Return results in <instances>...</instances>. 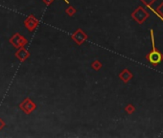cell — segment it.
<instances>
[{
	"instance_id": "3",
	"label": "cell",
	"mask_w": 163,
	"mask_h": 138,
	"mask_svg": "<svg viewBox=\"0 0 163 138\" xmlns=\"http://www.w3.org/2000/svg\"><path fill=\"white\" fill-rule=\"evenodd\" d=\"M10 42H11V44H13L16 48H19V47L25 46L28 41L24 37H21L20 34H15L11 38Z\"/></svg>"
},
{
	"instance_id": "5",
	"label": "cell",
	"mask_w": 163,
	"mask_h": 138,
	"mask_svg": "<svg viewBox=\"0 0 163 138\" xmlns=\"http://www.w3.org/2000/svg\"><path fill=\"white\" fill-rule=\"evenodd\" d=\"M29 57H30V53L24 48V46L19 47L18 50L16 52V58H17V59L22 62L26 61Z\"/></svg>"
},
{
	"instance_id": "9",
	"label": "cell",
	"mask_w": 163,
	"mask_h": 138,
	"mask_svg": "<svg viewBox=\"0 0 163 138\" xmlns=\"http://www.w3.org/2000/svg\"><path fill=\"white\" fill-rule=\"evenodd\" d=\"M42 1H43V3H44L46 6H49V5H51V4L53 3L54 0H42Z\"/></svg>"
},
{
	"instance_id": "8",
	"label": "cell",
	"mask_w": 163,
	"mask_h": 138,
	"mask_svg": "<svg viewBox=\"0 0 163 138\" xmlns=\"http://www.w3.org/2000/svg\"><path fill=\"white\" fill-rule=\"evenodd\" d=\"M65 13H66V14H68L69 17H73L74 14L77 13V10L74 8V7L70 6V7H68L67 9H65Z\"/></svg>"
},
{
	"instance_id": "7",
	"label": "cell",
	"mask_w": 163,
	"mask_h": 138,
	"mask_svg": "<svg viewBox=\"0 0 163 138\" xmlns=\"http://www.w3.org/2000/svg\"><path fill=\"white\" fill-rule=\"evenodd\" d=\"M91 67L93 68L95 71H99V70H100V68L102 67V63L99 62L98 60H96V61H94L93 62L91 63Z\"/></svg>"
},
{
	"instance_id": "4",
	"label": "cell",
	"mask_w": 163,
	"mask_h": 138,
	"mask_svg": "<svg viewBox=\"0 0 163 138\" xmlns=\"http://www.w3.org/2000/svg\"><path fill=\"white\" fill-rule=\"evenodd\" d=\"M24 25H25V27L28 29V30H29L30 32H32L39 25V20H38V18L36 17L32 14V16H29L24 20Z\"/></svg>"
},
{
	"instance_id": "2",
	"label": "cell",
	"mask_w": 163,
	"mask_h": 138,
	"mask_svg": "<svg viewBox=\"0 0 163 138\" xmlns=\"http://www.w3.org/2000/svg\"><path fill=\"white\" fill-rule=\"evenodd\" d=\"M71 39L77 43L78 45H81L87 39V35L84 33L82 29H78L75 31L74 34H72Z\"/></svg>"
},
{
	"instance_id": "1",
	"label": "cell",
	"mask_w": 163,
	"mask_h": 138,
	"mask_svg": "<svg viewBox=\"0 0 163 138\" xmlns=\"http://www.w3.org/2000/svg\"><path fill=\"white\" fill-rule=\"evenodd\" d=\"M18 106H19L20 110L27 115H29L30 113H32L37 108V105L35 104L30 98L24 99V101L21 102Z\"/></svg>"
},
{
	"instance_id": "10",
	"label": "cell",
	"mask_w": 163,
	"mask_h": 138,
	"mask_svg": "<svg viewBox=\"0 0 163 138\" xmlns=\"http://www.w3.org/2000/svg\"><path fill=\"white\" fill-rule=\"evenodd\" d=\"M6 126V124H5V122L1 119V118H0V130H1L4 127Z\"/></svg>"
},
{
	"instance_id": "6",
	"label": "cell",
	"mask_w": 163,
	"mask_h": 138,
	"mask_svg": "<svg viewBox=\"0 0 163 138\" xmlns=\"http://www.w3.org/2000/svg\"><path fill=\"white\" fill-rule=\"evenodd\" d=\"M153 47H154V52H153V53L151 54V56H150V60H151L154 63H157V62H159V61L161 60V55H160L158 52H157V51H155L154 40H153Z\"/></svg>"
},
{
	"instance_id": "11",
	"label": "cell",
	"mask_w": 163,
	"mask_h": 138,
	"mask_svg": "<svg viewBox=\"0 0 163 138\" xmlns=\"http://www.w3.org/2000/svg\"><path fill=\"white\" fill-rule=\"evenodd\" d=\"M63 1H65V3H67V4H68V3H69V2H68V1H67V0H63Z\"/></svg>"
}]
</instances>
